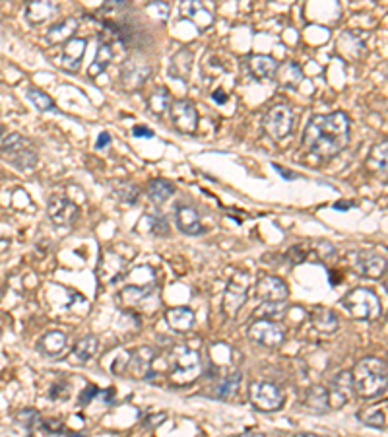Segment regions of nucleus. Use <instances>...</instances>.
<instances>
[{
	"instance_id": "1",
	"label": "nucleus",
	"mask_w": 388,
	"mask_h": 437,
	"mask_svg": "<svg viewBox=\"0 0 388 437\" xmlns=\"http://www.w3.org/2000/svg\"><path fill=\"white\" fill-rule=\"evenodd\" d=\"M351 134V121L344 111L310 117L303 134V148L317 158L330 159L346 150Z\"/></svg>"
},
{
	"instance_id": "2",
	"label": "nucleus",
	"mask_w": 388,
	"mask_h": 437,
	"mask_svg": "<svg viewBox=\"0 0 388 437\" xmlns=\"http://www.w3.org/2000/svg\"><path fill=\"white\" fill-rule=\"evenodd\" d=\"M351 381L361 398L378 397L387 389V364L378 358L361 359L351 373Z\"/></svg>"
},
{
	"instance_id": "3",
	"label": "nucleus",
	"mask_w": 388,
	"mask_h": 437,
	"mask_svg": "<svg viewBox=\"0 0 388 437\" xmlns=\"http://www.w3.org/2000/svg\"><path fill=\"white\" fill-rule=\"evenodd\" d=\"M169 369H171V381L175 385H188L202 373L200 354L184 344L175 346L169 356Z\"/></svg>"
},
{
	"instance_id": "4",
	"label": "nucleus",
	"mask_w": 388,
	"mask_h": 437,
	"mask_svg": "<svg viewBox=\"0 0 388 437\" xmlns=\"http://www.w3.org/2000/svg\"><path fill=\"white\" fill-rule=\"evenodd\" d=\"M342 305L349 315L359 321H375L380 317V299L375 292L367 288H355L344 296Z\"/></svg>"
},
{
	"instance_id": "5",
	"label": "nucleus",
	"mask_w": 388,
	"mask_h": 437,
	"mask_svg": "<svg viewBox=\"0 0 388 437\" xmlns=\"http://www.w3.org/2000/svg\"><path fill=\"white\" fill-rule=\"evenodd\" d=\"M293 123H295V117L288 105H274L266 111L262 119V127L270 139L283 140L293 132Z\"/></svg>"
},
{
	"instance_id": "6",
	"label": "nucleus",
	"mask_w": 388,
	"mask_h": 437,
	"mask_svg": "<svg viewBox=\"0 0 388 437\" xmlns=\"http://www.w3.org/2000/svg\"><path fill=\"white\" fill-rule=\"evenodd\" d=\"M251 402L252 407L262 412H276L285 402V393L278 385L268 381H258L251 385Z\"/></svg>"
},
{
	"instance_id": "7",
	"label": "nucleus",
	"mask_w": 388,
	"mask_h": 437,
	"mask_svg": "<svg viewBox=\"0 0 388 437\" xmlns=\"http://www.w3.org/2000/svg\"><path fill=\"white\" fill-rule=\"evenodd\" d=\"M154 348L142 346L132 350L128 354V358H125L123 366H115L113 371L116 373H126L128 377L134 379H144L152 373V364H154Z\"/></svg>"
},
{
	"instance_id": "8",
	"label": "nucleus",
	"mask_w": 388,
	"mask_h": 437,
	"mask_svg": "<svg viewBox=\"0 0 388 437\" xmlns=\"http://www.w3.org/2000/svg\"><path fill=\"white\" fill-rule=\"evenodd\" d=\"M249 288H251V276L247 272L235 274L229 280V284L225 288V294H223V311H225V315L235 317L239 313V309L247 303Z\"/></svg>"
},
{
	"instance_id": "9",
	"label": "nucleus",
	"mask_w": 388,
	"mask_h": 437,
	"mask_svg": "<svg viewBox=\"0 0 388 437\" xmlns=\"http://www.w3.org/2000/svg\"><path fill=\"white\" fill-rule=\"evenodd\" d=\"M283 328L272 319H258L249 327V338L252 342L266 348H278L283 342Z\"/></svg>"
},
{
	"instance_id": "10",
	"label": "nucleus",
	"mask_w": 388,
	"mask_h": 437,
	"mask_svg": "<svg viewBox=\"0 0 388 437\" xmlns=\"http://www.w3.org/2000/svg\"><path fill=\"white\" fill-rule=\"evenodd\" d=\"M181 16H183V20L191 21L198 31H206L208 28H212L213 20H215L213 8L206 0H183Z\"/></svg>"
},
{
	"instance_id": "11",
	"label": "nucleus",
	"mask_w": 388,
	"mask_h": 437,
	"mask_svg": "<svg viewBox=\"0 0 388 437\" xmlns=\"http://www.w3.org/2000/svg\"><path fill=\"white\" fill-rule=\"evenodd\" d=\"M359 274L367 276V278H382L387 272V255L380 253L377 249H361L355 255V265Z\"/></svg>"
},
{
	"instance_id": "12",
	"label": "nucleus",
	"mask_w": 388,
	"mask_h": 437,
	"mask_svg": "<svg viewBox=\"0 0 388 437\" xmlns=\"http://www.w3.org/2000/svg\"><path fill=\"white\" fill-rule=\"evenodd\" d=\"M171 119H173L175 129L183 134H193L194 130L198 129V111L194 107V103L186 100L171 101Z\"/></svg>"
},
{
	"instance_id": "13",
	"label": "nucleus",
	"mask_w": 388,
	"mask_h": 437,
	"mask_svg": "<svg viewBox=\"0 0 388 437\" xmlns=\"http://www.w3.org/2000/svg\"><path fill=\"white\" fill-rule=\"evenodd\" d=\"M152 74V66L144 60H126L121 69V86L126 91H136L144 88V84Z\"/></svg>"
},
{
	"instance_id": "14",
	"label": "nucleus",
	"mask_w": 388,
	"mask_h": 437,
	"mask_svg": "<svg viewBox=\"0 0 388 437\" xmlns=\"http://www.w3.org/2000/svg\"><path fill=\"white\" fill-rule=\"evenodd\" d=\"M47 214L55 226L64 228V226H70V224L76 222L78 216H80V206L74 200L67 199V197H55L48 202Z\"/></svg>"
},
{
	"instance_id": "15",
	"label": "nucleus",
	"mask_w": 388,
	"mask_h": 437,
	"mask_svg": "<svg viewBox=\"0 0 388 437\" xmlns=\"http://www.w3.org/2000/svg\"><path fill=\"white\" fill-rule=\"evenodd\" d=\"M290 296V289L285 282L276 276H266L256 282L254 286V298L262 303H281Z\"/></svg>"
},
{
	"instance_id": "16",
	"label": "nucleus",
	"mask_w": 388,
	"mask_h": 437,
	"mask_svg": "<svg viewBox=\"0 0 388 437\" xmlns=\"http://www.w3.org/2000/svg\"><path fill=\"white\" fill-rule=\"evenodd\" d=\"M121 301L128 305V307H142V309H154L157 305V288L154 284L152 286H130L121 292Z\"/></svg>"
},
{
	"instance_id": "17",
	"label": "nucleus",
	"mask_w": 388,
	"mask_h": 437,
	"mask_svg": "<svg viewBox=\"0 0 388 437\" xmlns=\"http://www.w3.org/2000/svg\"><path fill=\"white\" fill-rule=\"evenodd\" d=\"M87 41L82 37H72L64 43V49L60 55V69L76 74L80 66H82V59L86 55Z\"/></svg>"
},
{
	"instance_id": "18",
	"label": "nucleus",
	"mask_w": 388,
	"mask_h": 437,
	"mask_svg": "<svg viewBox=\"0 0 388 437\" xmlns=\"http://www.w3.org/2000/svg\"><path fill=\"white\" fill-rule=\"evenodd\" d=\"M175 224H177L179 231H183L186 235H202L206 231L198 210H194L193 206H186V204L177 206V210H175Z\"/></svg>"
},
{
	"instance_id": "19",
	"label": "nucleus",
	"mask_w": 388,
	"mask_h": 437,
	"mask_svg": "<svg viewBox=\"0 0 388 437\" xmlns=\"http://www.w3.org/2000/svg\"><path fill=\"white\" fill-rule=\"evenodd\" d=\"M58 2L57 0H28L26 6V20L31 26H41L53 16H57Z\"/></svg>"
},
{
	"instance_id": "20",
	"label": "nucleus",
	"mask_w": 388,
	"mask_h": 437,
	"mask_svg": "<svg viewBox=\"0 0 388 437\" xmlns=\"http://www.w3.org/2000/svg\"><path fill=\"white\" fill-rule=\"evenodd\" d=\"M353 395V381L349 371H342L338 377L332 381V393H328L330 408L344 407Z\"/></svg>"
},
{
	"instance_id": "21",
	"label": "nucleus",
	"mask_w": 388,
	"mask_h": 437,
	"mask_svg": "<svg viewBox=\"0 0 388 437\" xmlns=\"http://www.w3.org/2000/svg\"><path fill=\"white\" fill-rule=\"evenodd\" d=\"M126 270L125 258L121 257L115 251H105V255L101 258V267L99 272L107 278V282H116L118 278H123Z\"/></svg>"
},
{
	"instance_id": "22",
	"label": "nucleus",
	"mask_w": 388,
	"mask_h": 437,
	"mask_svg": "<svg viewBox=\"0 0 388 437\" xmlns=\"http://www.w3.org/2000/svg\"><path fill=\"white\" fill-rule=\"evenodd\" d=\"M165 321L173 330L188 332L194 327L196 317H194V311L191 307H173L165 313Z\"/></svg>"
},
{
	"instance_id": "23",
	"label": "nucleus",
	"mask_w": 388,
	"mask_h": 437,
	"mask_svg": "<svg viewBox=\"0 0 388 437\" xmlns=\"http://www.w3.org/2000/svg\"><path fill=\"white\" fill-rule=\"evenodd\" d=\"M113 57H115L113 45H111V43H105V41H99L96 59H94V62L89 64V69H87L89 78H97V76H101V74L109 69V64L113 62Z\"/></svg>"
},
{
	"instance_id": "24",
	"label": "nucleus",
	"mask_w": 388,
	"mask_h": 437,
	"mask_svg": "<svg viewBox=\"0 0 388 437\" xmlns=\"http://www.w3.org/2000/svg\"><path fill=\"white\" fill-rule=\"evenodd\" d=\"M310 323H312V327L317 328L319 332H324V335H332L340 327V321L336 317V313L326 307L312 309L310 311Z\"/></svg>"
},
{
	"instance_id": "25",
	"label": "nucleus",
	"mask_w": 388,
	"mask_h": 437,
	"mask_svg": "<svg viewBox=\"0 0 388 437\" xmlns=\"http://www.w3.org/2000/svg\"><path fill=\"white\" fill-rule=\"evenodd\" d=\"M280 66V62L270 57V55H254L249 59V69L251 72L261 80H272L276 76V70Z\"/></svg>"
},
{
	"instance_id": "26",
	"label": "nucleus",
	"mask_w": 388,
	"mask_h": 437,
	"mask_svg": "<svg viewBox=\"0 0 388 437\" xmlns=\"http://www.w3.org/2000/svg\"><path fill=\"white\" fill-rule=\"evenodd\" d=\"M78 30L76 18H67V20L57 21L55 26H51L47 31V41L51 45H58V43H67L68 39L74 37Z\"/></svg>"
},
{
	"instance_id": "27",
	"label": "nucleus",
	"mask_w": 388,
	"mask_h": 437,
	"mask_svg": "<svg viewBox=\"0 0 388 437\" xmlns=\"http://www.w3.org/2000/svg\"><path fill=\"white\" fill-rule=\"evenodd\" d=\"M67 348V335L60 330H51L39 340V350L45 352L47 356H58Z\"/></svg>"
},
{
	"instance_id": "28",
	"label": "nucleus",
	"mask_w": 388,
	"mask_h": 437,
	"mask_svg": "<svg viewBox=\"0 0 388 437\" xmlns=\"http://www.w3.org/2000/svg\"><path fill=\"white\" fill-rule=\"evenodd\" d=\"M305 408L310 412H319L324 414L330 410V400H328V391L324 387H312L305 397Z\"/></svg>"
},
{
	"instance_id": "29",
	"label": "nucleus",
	"mask_w": 388,
	"mask_h": 437,
	"mask_svg": "<svg viewBox=\"0 0 388 437\" xmlns=\"http://www.w3.org/2000/svg\"><path fill=\"white\" fill-rule=\"evenodd\" d=\"M276 76H278V80H280V84L283 88H297L299 82L303 80V70H301L299 64H295V62H285V64H280V66H278Z\"/></svg>"
},
{
	"instance_id": "30",
	"label": "nucleus",
	"mask_w": 388,
	"mask_h": 437,
	"mask_svg": "<svg viewBox=\"0 0 388 437\" xmlns=\"http://www.w3.org/2000/svg\"><path fill=\"white\" fill-rule=\"evenodd\" d=\"M175 195V185L165 179H152L148 183V197L154 200L155 204L167 202Z\"/></svg>"
},
{
	"instance_id": "31",
	"label": "nucleus",
	"mask_w": 388,
	"mask_h": 437,
	"mask_svg": "<svg viewBox=\"0 0 388 437\" xmlns=\"http://www.w3.org/2000/svg\"><path fill=\"white\" fill-rule=\"evenodd\" d=\"M387 156H388V144L382 140L375 144L371 152H369L367 158V168L373 171V173H385L387 171Z\"/></svg>"
},
{
	"instance_id": "32",
	"label": "nucleus",
	"mask_w": 388,
	"mask_h": 437,
	"mask_svg": "<svg viewBox=\"0 0 388 437\" xmlns=\"http://www.w3.org/2000/svg\"><path fill=\"white\" fill-rule=\"evenodd\" d=\"M171 107V96L167 88H155L150 96H148V109L152 111L154 115H164Z\"/></svg>"
},
{
	"instance_id": "33",
	"label": "nucleus",
	"mask_w": 388,
	"mask_h": 437,
	"mask_svg": "<svg viewBox=\"0 0 388 437\" xmlns=\"http://www.w3.org/2000/svg\"><path fill=\"white\" fill-rule=\"evenodd\" d=\"M97 348V338L96 337H86L82 338V340H78L76 346L72 350V356H74V362L76 364H87L89 359L96 356Z\"/></svg>"
},
{
	"instance_id": "34",
	"label": "nucleus",
	"mask_w": 388,
	"mask_h": 437,
	"mask_svg": "<svg viewBox=\"0 0 388 437\" xmlns=\"http://www.w3.org/2000/svg\"><path fill=\"white\" fill-rule=\"evenodd\" d=\"M358 418L369 427H377V429H385L387 427V408L373 407L367 410H361Z\"/></svg>"
},
{
	"instance_id": "35",
	"label": "nucleus",
	"mask_w": 388,
	"mask_h": 437,
	"mask_svg": "<svg viewBox=\"0 0 388 437\" xmlns=\"http://www.w3.org/2000/svg\"><path fill=\"white\" fill-rule=\"evenodd\" d=\"M241 381H242L241 373H239V371H233L229 377H225V381H223L222 385H218L215 393H213V397L220 398V400H229V398L235 395L237 387L241 385Z\"/></svg>"
},
{
	"instance_id": "36",
	"label": "nucleus",
	"mask_w": 388,
	"mask_h": 437,
	"mask_svg": "<svg viewBox=\"0 0 388 437\" xmlns=\"http://www.w3.org/2000/svg\"><path fill=\"white\" fill-rule=\"evenodd\" d=\"M10 156V161L19 169H33L35 168V163H37V156H35V152H31V150H26L21 148L18 152H14V154H8ZM6 156V158H8Z\"/></svg>"
},
{
	"instance_id": "37",
	"label": "nucleus",
	"mask_w": 388,
	"mask_h": 437,
	"mask_svg": "<svg viewBox=\"0 0 388 437\" xmlns=\"http://www.w3.org/2000/svg\"><path fill=\"white\" fill-rule=\"evenodd\" d=\"M28 100L37 107L39 111H53V109H57L55 107V101H53V98L48 96V93H45V91H41V90H35V88H29L28 90Z\"/></svg>"
},
{
	"instance_id": "38",
	"label": "nucleus",
	"mask_w": 388,
	"mask_h": 437,
	"mask_svg": "<svg viewBox=\"0 0 388 437\" xmlns=\"http://www.w3.org/2000/svg\"><path fill=\"white\" fill-rule=\"evenodd\" d=\"M21 148H26V139L18 132H10L8 136H4V140L0 142V150L4 154H14Z\"/></svg>"
},
{
	"instance_id": "39",
	"label": "nucleus",
	"mask_w": 388,
	"mask_h": 437,
	"mask_svg": "<svg viewBox=\"0 0 388 437\" xmlns=\"http://www.w3.org/2000/svg\"><path fill=\"white\" fill-rule=\"evenodd\" d=\"M37 431H45V434H62V436H72L60 420H41Z\"/></svg>"
},
{
	"instance_id": "40",
	"label": "nucleus",
	"mask_w": 388,
	"mask_h": 437,
	"mask_svg": "<svg viewBox=\"0 0 388 437\" xmlns=\"http://www.w3.org/2000/svg\"><path fill=\"white\" fill-rule=\"evenodd\" d=\"M115 195L118 199L126 202V204H134L136 199H138V195H140V189L136 187V185H126V187H118L115 190Z\"/></svg>"
},
{
	"instance_id": "41",
	"label": "nucleus",
	"mask_w": 388,
	"mask_h": 437,
	"mask_svg": "<svg viewBox=\"0 0 388 437\" xmlns=\"http://www.w3.org/2000/svg\"><path fill=\"white\" fill-rule=\"evenodd\" d=\"M144 218L152 224V233H155V235H167L169 233L165 218H161V216H144Z\"/></svg>"
},
{
	"instance_id": "42",
	"label": "nucleus",
	"mask_w": 388,
	"mask_h": 437,
	"mask_svg": "<svg viewBox=\"0 0 388 437\" xmlns=\"http://www.w3.org/2000/svg\"><path fill=\"white\" fill-rule=\"evenodd\" d=\"M99 393H101V389L99 387H96V385H87V387L82 391L80 398H78V404H80V407H87L94 398L99 397Z\"/></svg>"
},
{
	"instance_id": "43",
	"label": "nucleus",
	"mask_w": 388,
	"mask_h": 437,
	"mask_svg": "<svg viewBox=\"0 0 388 437\" xmlns=\"http://www.w3.org/2000/svg\"><path fill=\"white\" fill-rule=\"evenodd\" d=\"M68 389H70V385H68L67 381L55 383L53 389H51V398H55V400H64V398H68V393H70Z\"/></svg>"
},
{
	"instance_id": "44",
	"label": "nucleus",
	"mask_w": 388,
	"mask_h": 437,
	"mask_svg": "<svg viewBox=\"0 0 388 437\" xmlns=\"http://www.w3.org/2000/svg\"><path fill=\"white\" fill-rule=\"evenodd\" d=\"M132 136H136V139H154L155 132L152 129H148V127L136 125L134 129H132Z\"/></svg>"
},
{
	"instance_id": "45",
	"label": "nucleus",
	"mask_w": 388,
	"mask_h": 437,
	"mask_svg": "<svg viewBox=\"0 0 388 437\" xmlns=\"http://www.w3.org/2000/svg\"><path fill=\"white\" fill-rule=\"evenodd\" d=\"M272 168L276 169V171H278V173H280V175H281V177H283V179H288V181H295V179H297V177H299V175H297V173H293V171H291V169L281 168L280 163H272Z\"/></svg>"
},
{
	"instance_id": "46",
	"label": "nucleus",
	"mask_w": 388,
	"mask_h": 437,
	"mask_svg": "<svg viewBox=\"0 0 388 437\" xmlns=\"http://www.w3.org/2000/svg\"><path fill=\"white\" fill-rule=\"evenodd\" d=\"M111 144V134L107 132V130H103L99 136H97V142H96V148L97 150H105L107 146Z\"/></svg>"
},
{
	"instance_id": "47",
	"label": "nucleus",
	"mask_w": 388,
	"mask_h": 437,
	"mask_svg": "<svg viewBox=\"0 0 388 437\" xmlns=\"http://www.w3.org/2000/svg\"><path fill=\"white\" fill-rule=\"evenodd\" d=\"M212 100L215 101V103H220V105H223V103L227 101V96H225V93H223L222 90H215L212 93Z\"/></svg>"
},
{
	"instance_id": "48",
	"label": "nucleus",
	"mask_w": 388,
	"mask_h": 437,
	"mask_svg": "<svg viewBox=\"0 0 388 437\" xmlns=\"http://www.w3.org/2000/svg\"><path fill=\"white\" fill-rule=\"evenodd\" d=\"M332 208H334V210H342V212H344V210L353 208V202H348V200H340L338 204H334Z\"/></svg>"
},
{
	"instance_id": "49",
	"label": "nucleus",
	"mask_w": 388,
	"mask_h": 437,
	"mask_svg": "<svg viewBox=\"0 0 388 437\" xmlns=\"http://www.w3.org/2000/svg\"><path fill=\"white\" fill-rule=\"evenodd\" d=\"M0 136H2V127H0Z\"/></svg>"
}]
</instances>
